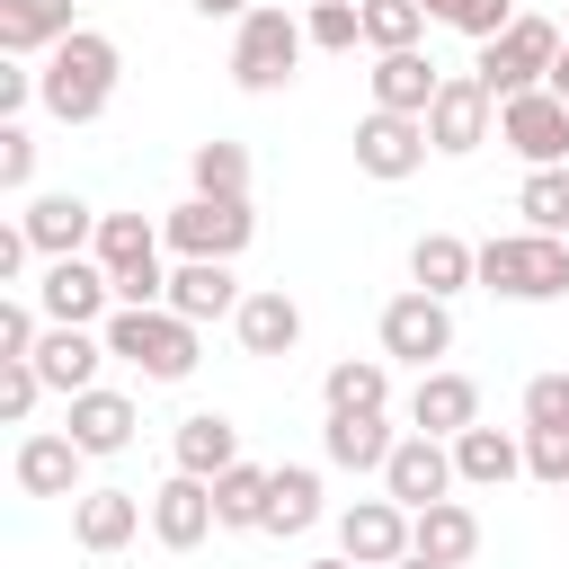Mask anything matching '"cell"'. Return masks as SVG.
Wrapping results in <instances>:
<instances>
[{
  "instance_id": "obj_1",
  "label": "cell",
  "mask_w": 569,
  "mask_h": 569,
  "mask_svg": "<svg viewBox=\"0 0 569 569\" xmlns=\"http://www.w3.org/2000/svg\"><path fill=\"white\" fill-rule=\"evenodd\" d=\"M116 80H124V53H116V36L80 27V36H62V44L44 53V71H36V98H44V116H53V124H98V116H107V98H116Z\"/></svg>"
},
{
  "instance_id": "obj_2",
  "label": "cell",
  "mask_w": 569,
  "mask_h": 569,
  "mask_svg": "<svg viewBox=\"0 0 569 569\" xmlns=\"http://www.w3.org/2000/svg\"><path fill=\"white\" fill-rule=\"evenodd\" d=\"M89 258L107 267V284H116V311H160V302H169L160 231H151L142 213H98V240H89Z\"/></svg>"
},
{
  "instance_id": "obj_3",
  "label": "cell",
  "mask_w": 569,
  "mask_h": 569,
  "mask_svg": "<svg viewBox=\"0 0 569 569\" xmlns=\"http://www.w3.org/2000/svg\"><path fill=\"white\" fill-rule=\"evenodd\" d=\"M480 284L498 302H560L569 293V240H551V231H498V240H480Z\"/></svg>"
},
{
  "instance_id": "obj_4",
  "label": "cell",
  "mask_w": 569,
  "mask_h": 569,
  "mask_svg": "<svg viewBox=\"0 0 569 569\" xmlns=\"http://www.w3.org/2000/svg\"><path fill=\"white\" fill-rule=\"evenodd\" d=\"M107 356L142 365V382H187L196 373V320H178L169 302L160 311H107Z\"/></svg>"
},
{
  "instance_id": "obj_5",
  "label": "cell",
  "mask_w": 569,
  "mask_h": 569,
  "mask_svg": "<svg viewBox=\"0 0 569 569\" xmlns=\"http://www.w3.org/2000/svg\"><path fill=\"white\" fill-rule=\"evenodd\" d=\"M551 62H560V27H551V18H516L507 36H489V44H480L471 80H480V89L507 107V98L542 89V80H551Z\"/></svg>"
},
{
  "instance_id": "obj_6",
  "label": "cell",
  "mask_w": 569,
  "mask_h": 569,
  "mask_svg": "<svg viewBox=\"0 0 569 569\" xmlns=\"http://www.w3.org/2000/svg\"><path fill=\"white\" fill-rule=\"evenodd\" d=\"M311 53V36H302V18H284V9H249L240 18V36H231V80L249 89V98H267V89H284L293 80V62Z\"/></svg>"
},
{
  "instance_id": "obj_7",
  "label": "cell",
  "mask_w": 569,
  "mask_h": 569,
  "mask_svg": "<svg viewBox=\"0 0 569 569\" xmlns=\"http://www.w3.org/2000/svg\"><path fill=\"white\" fill-rule=\"evenodd\" d=\"M107 302H116V284H107L98 258H44L36 311H44L53 329H107Z\"/></svg>"
},
{
  "instance_id": "obj_8",
  "label": "cell",
  "mask_w": 569,
  "mask_h": 569,
  "mask_svg": "<svg viewBox=\"0 0 569 569\" xmlns=\"http://www.w3.org/2000/svg\"><path fill=\"white\" fill-rule=\"evenodd\" d=\"M498 142L525 160V169H569V98L551 89H525L498 107Z\"/></svg>"
},
{
  "instance_id": "obj_9",
  "label": "cell",
  "mask_w": 569,
  "mask_h": 569,
  "mask_svg": "<svg viewBox=\"0 0 569 569\" xmlns=\"http://www.w3.org/2000/svg\"><path fill=\"white\" fill-rule=\"evenodd\" d=\"M249 231H258V213H249V204H222V196H187V204L160 222V240H169L178 258H240Z\"/></svg>"
},
{
  "instance_id": "obj_10",
  "label": "cell",
  "mask_w": 569,
  "mask_h": 569,
  "mask_svg": "<svg viewBox=\"0 0 569 569\" xmlns=\"http://www.w3.org/2000/svg\"><path fill=\"white\" fill-rule=\"evenodd\" d=\"M382 356L436 373V356H453V311H445L436 293H418V284L391 293V302H382Z\"/></svg>"
},
{
  "instance_id": "obj_11",
  "label": "cell",
  "mask_w": 569,
  "mask_h": 569,
  "mask_svg": "<svg viewBox=\"0 0 569 569\" xmlns=\"http://www.w3.org/2000/svg\"><path fill=\"white\" fill-rule=\"evenodd\" d=\"M489 124H498V98H489L471 71H445V89H436V107H427V142H436L445 160H462V151L489 142Z\"/></svg>"
},
{
  "instance_id": "obj_12",
  "label": "cell",
  "mask_w": 569,
  "mask_h": 569,
  "mask_svg": "<svg viewBox=\"0 0 569 569\" xmlns=\"http://www.w3.org/2000/svg\"><path fill=\"white\" fill-rule=\"evenodd\" d=\"M427 151H436V142H427V116H382V107H373V116L356 124V169H365V178H382V187L418 178V169H427Z\"/></svg>"
},
{
  "instance_id": "obj_13",
  "label": "cell",
  "mask_w": 569,
  "mask_h": 569,
  "mask_svg": "<svg viewBox=\"0 0 569 569\" xmlns=\"http://www.w3.org/2000/svg\"><path fill=\"white\" fill-rule=\"evenodd\" d=\"M338 560L356 569H400L409 560V507L400 498H356L338 516Z\"/></svg>"
},
{
  "instance_id": "obj_14",
  "label": "cell",
  "mask_w": 569,
  "mask_h": 569,
  "mask_svg": "<svg viewBox=\"0 0 569 569\" xmlns=\"http://www.w3.org/2000/svg\"><path fill=\"white\" fill-rule=\"evenodd\" d=\"M445 489H453V445L409 427V436L391 445V462H382V498H400V507L418 516V507H436Z\"/></svg>"
},
{
  "instance_id": "obj_15",
  "label": "cell",
  "mask_w": 569,
  "mask_h": 569,
  "mask_svg": "<svg viewBox=\"0 0 569 569\" xmlns=\"http://www.w3.org/2000/svg\"><path fill=\"white\" fill-rule=\"evenodd\" d=\"M240 302H249V293H240L231 258H178V267H169V311H178V320L204 329V320H231Z\"/></svg>"
},
{
  "instance_id": "obj_16",
  "label": "cell",
  "mask_w": 569,
  "mask_h": 569,
  "mask_svg": "<svg viewBox=\"0 0 569 569\" xmlns=\"http://www.w3.org/2000/svg\"><path fill=\"white\" fill-rule=\"evenodd\" d=\"M213 525H222V516H213V480L169 471V480L151 489V533H160V551H196Z\"/></svg>"
},
{
  "instance_id": "obj_17",
  "label": "cell",
  "mask_w": 569,
  "mask_h": 569,
  "mask_svg": "<svg viewBox=\"0 0 569 569\" xmlns=\"http://www.w3.org/2000/svg\"><path fill=\"white\" fill-rule=\"evenodd\" d=\"M98 365H107V338H98V329H53V320H44V338H36V373H44V391L80 400V391H98Z\"/></svg>"
},
{
  "instance_id": "obj_18",
  "label": "cell",
  "mask_w": 569,
  "mask_h": 569,
  "mask_svg": "<svg viewBox=\"0 0 569 569\" xmlns=\"http://www.w3.org/2000/svg\"><path fill=\"white\" fill-rule=\"evenodd\" d=\"M409 427L453 445L462 427H480V382H471V373H445V365L418 373V391H409Z\"/></svg>"
},
{
  "instance_id": "obj_19",
  "label": "cell",
  "mask_w": 569,
  "mask_h": 569,
  "mask_svg": "<svg viewBox=\"0 0 569 569\" xmlns=\"http://www.w3.org/2000/svg\"><path fill=\"white\" fill-rule=\"evenodd\" d=\"M62 409H71V418H62V436H71L89 462H98V453H124V445H133V427H142V409H133L124 391H107V382H98V391H80V400H62Z\"/></svg>"
},
{
  "instance_id": "obj_20",
  "label": "cell",
  "mask_w": 569,
  "mask_h": 569,
  "mask_svg": "<svg viewBox=\"0 0 569 569\" xmlns=\"http://www.w3.org/2000/svg\"><path fill=\"white\" fill-rule=\"evenodd\" d=\"M231 329H240V356H293V347H302V302H293L284 284H258V293L231 311Z\"/></svg>"
},
{
  "instance_id": "obj_21",
  "label": "cell",
  "mask_w": 569,
  "mask_h": 569,
  "mask_svg": "<svg viewBox=\"0 0 569 569\" xmlns=\"http://www.w3.org/2000/svg\"><path fill=\"white\" fill-rule=\"evenodd\" d=\"M365 80H373V107H382V116H427L436 89H445V71H436L418 44H409V53H373Z\"/></svg>"
},
{
  "instance_id": "obj_22",
  "label": "cell",
  "mask_w": 569,
  "mask_h": 569,
  "mask_svg": "<svg viewBox=\"0 0 569 569\" xmlns=\"http://www.w3.org/2000/svg\"><path fill=\"white\" fill-rule=\"evenodd\" d=\"M169 462H178L187 480H222V471L240 462V427H231L222 409H196V418H178V436H169Z\"/></svg>"
},
{
  "instance_id": "obj_23",
  "label": "cell",
  "mask_w": 569,
  "mask_h": 569,
  "mask_svg": "<svg viewBox=\"0 0 569 569\" xmlns=\"http://www.w3.org/2000/svg\"><path fill=\"white\" fill-rule=\"evenodd\" d=\"M80 462H89V453L53 427V436H27L9 471H18V489H27V498H89V489H80Z\"/></svg>"
},
{
  "instance_id": "obj_24",
  "label": "cell",
  "mask_w": 569,
  "mask_h": 569,
  "mask_svg": "<svg viewBox=\"0 0 569 569\" xmlns=\"http://www.w3.org/2000/svg\"><path fill=\"white\" fill-rule=\"evenodd\" d=\"M133 533H142V498H133V489H89V498H71V542H80V551L107 560V551H124Z\"/></svg>"
},
{
  "instance_id": "obj_25",
  "label": "cell",
  "mask_w": 569,
  "mask_h": 569,
  "mask_svg": "<svg viewBox=\"0 0 569 569\" xmlns=\"http://www.w3.org/2000/svg\"><path fill=\"white\" fill-rule=\"evenodd\" d=\"M409 551H418V560H436V569H462V560L480 551V516H471L462 498H436V507H418V516H409Z\"/></svg>"
},
{
  "instance_id": "obj_26",
  "label": "cell",
  "mask_w": 569,
  "mask_h": 569,
  "mask_svg": "<svg viewBox=\"0 0 569 569\" xmlns=\"http://www.w3.org/2000/svg\"><path fill=\"white\" fill-rule=\"evenodd\" d=\"M18 222H27L36 258H80V249L98 240V204H80V196H36Z\"/></svg>"
},
{
  "instance_id": "obj_27",
  "label": "cell",
  "mask_w": 569,
  "mask_h": 569,
  "mask_svg": "<svg viewBox=\"0 0 569 569\" xmlns=\"http://www.w3.org/2000/svg\"><path fill=\"white\" fill-rule=\"evenodd\" d=\"M409 284H418V293H436V302H453L462 284H480V249H471V240H453V231H427V240L409 249Z\"/></svg>"
},
{
  "instance_id": "obj_28",
  "label": "cell",
  "mask_w": 569,
  "mask_h": 569,
  "mask_svg": "<svg viewBox=\"0 0 569 569\" xmlns=\"http://www.w3.org/2000/svg\"><path fill=\"white\" fill-rule=\"evenodd\" d=\"M516 471H525V445L507 427H462L453 436V480L462 489H507Z\"/></svg>"
},
{
  "instance_id": "obj_29",
  "label": "cell",
  "mask_w": 569,
  "mask_h": 569,
  "mask_svg": "<svg viewBox=\"0 0 569 569\" xmlns=\"http://www.w3.org/2000/svg\"><path fill=\"white\" fill-rule=\"evenodd\" d=\"M62 36H80V27H71V0H0V53H9V62L53 53Z\"/></svg>"
},
{
  "instance_id": "obj_30",
  "label": "cell",
  "mask_w": 569,
  "mask_h": 569,
  "mask_svg": "<svg viewBox=\"0 0 569 569\" xmlns=\"http://www.w3.org/2000/svg\"><path fill=\"white\" fill-rule=\"evenodd\" d=\"M320 400H329V418H365V409L391 400V365L382 356H338L329 382H320Z\"/></svg>"
},
{
  "instance_id": "obj_31",
  "label": "cell",
  "mask_w": 569,
  "mask_h": 569,
  "mask_svg": "<svg viewBox=\"0 0 569 569\" xmlns=\"http://www.w3.org/2000/svg\"><path fill=\"white\" fill-rule=\"evenodd\" d=\"M320 445H329V462H338V471H382L400 436H391V418H382V409H365V418H329V427H320Z\"/></svg>"
},
{
  "instance_id": "obj_32",
  "label": "cell",
  "mask_w": 569,
  "mask_h": 569,
  "mask_svg": "<svg viewBox=\"0 0 569 569\" xmlns=\"http://www.w3.org/2000/svg\"><path fill=\"white\" fill-rule=\"evenodd\" d=\"M267 489H276L267 462H231V471L213 480V516H222V533H267Z\"/></svg>"
},
{
  "instance_id": "obj_33",
  "label": "cell",
  "mask_w": 569,
  "mask_h": 569,
  "mask_svg": "<svg viewBox=\"0 0 569 569\" xmlns=\"http://www.w3.org/2000/svg\"><path fill=\"white\" fill-rule=\"evenodd\" d=\"M311 525H320V471H311V462H276L267 533H311Z\"/></svg>"
},
{
  "instance_id": "obj_34",
  "label": "cell",
  "mask_w": 569,
  "mask_h": 569,
  "mask_svg": "<svg viewBox=\"0 0 569 569\" xmlns=\"http://www.w3.org/2000/svg\"><path fill=\"white\" fill-rule=\"evenodd\" d=\"M187 178H196V196H222V204H249V151L240 142H196L187 151Z\"/></svg>"
},
{
  "instance_id": "obj_35",
  "label": "cell",
  "mask_w": 569,
  "mask_h": 569,
  "mask_svg": "<svg viewBox=\"0 0 569 569\" xmlns=\"http://www.w3.org/2000/svg\"><path fill=\"white\" fill-rule=\"evenodd\" d=\"M516 213H525V231H551V240H569V169H525V187H516Z\"/></svg>"
},
{
  "instance_id": "obj_36",
  "label": "cell",
  "mask_w": 569,
  "mask_h": 569,
  "mask_svg": "<svg viewBox=\"0 0 569 569\" xmlns=\"http://www.w3.org/2000/svg\"><path fill=\"white\" fill-rule=\"evenodd\" d=\"M302 36H311L320 53H356V44H365V0H311Z\"/></svg>"
},
{
  "instance_id": "obj_37",
  "label": "cell",
  "mask_w": 569,
  "mask_h": 569,
  "mask_svg": "<svg viewBox=\"0 0 569 569\" xmlns=\"http://www.w3.org/2000/svg\"><path fill=\"white\" fill-rule=\"evenodd\" d=\"M418 27H427L418 0H365V44H373V53H409Z\"/></svg>"
},
{
  "instance_id": "obj_38",
  "label": "cell",
  "mask_w": 569,
  "mask_h": 569,
  "mask_svg": "<svg viewBox=\"0 0 569 569\" xmlns=\"http://www.w3.org/2000/svg\"><path fill=\"white\" fill-rule=\"evenodd\" d=\"M36 400H44L36 356H9V365H0V418H9V427H27V418H36Z\"/></svg>"
},
{
  "instance_id": "obj_39",
  "label": "cell",
  "mask_w": 569,
  "mask_h": 569,
  "mask_svg": "<svg viewBox=\"0 0 569 569\" xmlns=\"http://www.w3.org/2000/svg\"><path fill=\"white\" fill-rule=\"evenodd\" d=\"M525 471L569 489V427H525Z\"/></svg>"
},
{
  "instance_id": "obj_40",
  "label": "cell",
  "mask_w": 569,
  "mask_h": 569,
  "mask_svg": "<svg viewBox=\"0 0 569 569\" xmlns=\"http://www.w3.org/2000/svg\"><path fill=\"white\" fill-rule=\"evenodd\" d=\"M516 18H525L516 0H453V9H445V27H462L471 44H489V36H507Z\"/></svg>"
},
{
  "instance_id": "obj_41",
  "label": "cell",
  "mask_w": 569,
  "mask_h": 569,
  "mask_svg": "<svg viewBox=\"0 0 569 569\" xmlns=\"http://www.w3.org/2000/svg\"><path fill=\"white\" fill-rule=\"evenodd\" d=\"M525 427H569V373H533L525 382Z\"/></svg>"
},
{
  "instance_id": "obj_42",
  "label": "cell",
  "mask_w": 569,
  "mask_h": 569,
  "mask_svg": "<svg viewBox=\"0 0 569 569\" xmlns=\"http://www.w3.org/2000/svg\"><path fill=\"white\" fill-rule=\"evenodd\" d=\"M36 338H44V329H36V302L9 293V302H0V365H9V356H36Z\"/></svg>"
},
{
  "instance_id": "obj_43",
  "label": "cell",
  "mask_w": 569,
  "mask_h": 569,
  "mask_svg": "<svg viewBox=\"0 0 569 569\" xmlns=\"http://www.w3.org/2000/svg\"><path fill=\"white\" fill-rule=\"evenodd\" d=\"M27 178H36V133L0 124V187H27Z\"/></svg>"
},
{
  "instance_id": "obj_44",
  "label": "cell",
  "mask_w": 569,
  "mask_h": 569,
  "mask_svg": "<svg viewBox=\"0 0 569 569\" xmlns=\"http://www.w3.org/2000/svg\"><path fill=\"white\" fill-rule=\"evenodd\" d=\"M27 258H36V240H27V222H9V231H0V284H18Z\"/></svg>"
},
{
  "instance_id": "obj_45",
  "label": "cell",
  "mask_w": 569,
  "mask_h": 569,
  "mask_svg": "<svg viewBox=\"0 0 569 569\" xmlns=\"http://www.w3.org/2000/svg\"><path fill=\"white\" fill-rule=\"evenodd\" d=\"M27 98H36V71H18V62H9V71H0V116L18 124V107H27Z\"/></svg>"
},
{
  "instance_id": "obj_46",
  "label": "cell",
  "mask_w": 569,
  "mask_h": 569,
  "mask_svg": "<svg viewBox=\"0 0 569 569\" xmlns=\"http://www.w3.org/2000/svg\"><path fill=\"white\" fill-rule=\"evenodd\" d=\"M551 98H569V27H560V62H551V80H542Z\"/></svg>"
},
{
  "instance_id": "obj_47",
  "label": "cell",
  "mask_w": 569,
  "mask_h": 569,
  "mask_svg": "<svg viewBox=\"0 0 569 569\" xmlns=\"http://www.w3.org/2000/svg\"><path fill=\"white\" fill-rule=\"evenodd\" d=\"M196 18H249V0H196Z\"/></svg>"
},
{
  "instance_id": "obj_48",
  "label": "cell",
  "mask_w": 569,
  "mask_h": 569,
  "mask_svg": "<svg viewBox=\"0 0 569 569\" xmlns=\"http://www.w3.org/2000/svg\"><path fill=\"white\" fill-rule=\"evenodd\" d=\"M418 9H427V18H445V9H453V0H418Z\"/></svg>"
},
{
  "instance_id": "obj_49",
  "label": "cell",
  "mask_w": 569,
  "mask_h": 569,
  "mask_svg": "<svg viewBox=\"0 0 569 569\" xmlns=\"http://www.w3.org/2000/svg\"><path fill=\"white\" fill-rule=\"evenodd\" d=\"M400 569H436V560H418V551H409V560H400Z\"/></svg>"
},
{
  "instance_id": "obj_50",
  "label": "cell",
  "mask_w": 569,
  "mask_h": 569,
  "mask_svg": "<svg viewBox=\"0 0 569 569\" xmlns=\"http://www.w3.org/2000/svg\"><path fill=\"white\" fill-rule=\"evenodd\" d=\"M311 569H356V560H311Z\"/></svg>"
},
{
  "instance_id": "obj_51",
  "label": "cell",
  "mask_w": 569,
  "mask_h": 569,
  "mask_svg": "<svg viewBox=\"0 0 569 569\" xmlns=\"http://www.w3.org/2000/svg\"><path fill=\"white\" fill-rule=\"evenodd\" d=\"M560 498H569V489H560Z\"/></svg>"
}]
</instances>
